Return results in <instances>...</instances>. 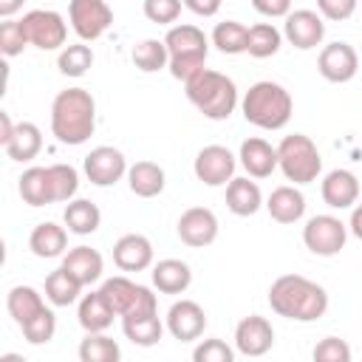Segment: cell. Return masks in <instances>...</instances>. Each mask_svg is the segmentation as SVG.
I'll list each match as a JSON object with an SVG mask.
<instances>
[{
	"label": "cell",
	"instance_id": "obj_41",
	"mask_svg": "<svg viewBox=\"0 0 362 362\" xmlns=\"http://www.w3.org/2000/svg\"><path fill=\"white\" fill-rule=\"evenodd\" d=\"M54 331H57V317H54V311H42V314H37L31 322H25L23 325V334H25V339L31 342V345H45L51 337H54Z\"/></svg>",
	"mask_w": 362,
	"mask_h": 362
},
{
	"label": "cell",
	"instance_id": "obj_16",
	"mask_svg": "<svg viewBox=\"0 0 362 362\" xmlns=\"http://www.w3.org/2000/svg\"><path fill=\"white\" fill-rule=\"evenodd\" d=\"M317 68H320L322 79H328V82H337V85L339 82H351L356 76L359 57L348 42H331V45H325L320 51Z\"/></svg>",
	"mask_w": 362,
	"mask_h": 362
},
{
	"label": "cell",
	"instance_id": "obj_37",
	"mask_svg": "<svg viewBox=\"0 0 362 362\" xmlns=\"http://www.w3.org/2000/svg\"><path fill=\"white\" fill-rule=\"evenodd\" d=\"M79 291H82V286L59 266V269H54L48 277H45V297L54 303V305H71L76 297H79Z\"/></svg>",
	"mask_w": 362,
	"mask_h": 362
},
{
	"label": "cell",
	"instance_id": "obj_30",
	"mask_svg": "<svg viewBox=\"0 0 362 362\" xmlns=\"http://www.w3.org/2000/svg\"><path fill=\"white\" fill-rule=\"evenodd\" d=\"M20 198L28 206H45L54 204V189L48 178V167H28L20 175Z\"/></svg>",
	"mask_w": 362,
	"mask_h": 362
},
{
	"label": "cell",
	"instance_id": "obj_19",
	"mask_svg": "<svg viewBox=\"0 0 362 362\" xmlns=\"http://www.w3.org/2000/svg\"><path fill=\"white\" fill-rule=\"evenodd\" d=\"M322 201L331 209H348L359 198V178L351 170H331L322 178Z\"/></svg>",
	"mask_w": 362,
	"mask_h": 362
},
{
	"label": "cell",
	"instance_id": "obj_32",
	"mask_svg": "<svg viewBox=\"0 0 362 362\" xmlns=\"http://www.w3.org/2000/svg\"><path fill=\"white\" fill-rule=\"evenodd\" d=\"M122 331L124 337L133 342V345H141V348H150L161 339L164 334V325L158 320V314H150V317H124L122 320Z\"/></svg>",
	"mask_w": 362,
	"mask_h": 362
},
{
	"label": "cell",
	"instance_id": "obj_28",
	"mask_svg": "<svg viewBox=\"0 0 362 362\" xmlns=\"http://www.w3.org/2000/svg\"><path fill=\"white\" fill-rule=\"evenodd\" d=\"M6 308L8 314L14 317V322L23 328L25 322H31L37 314L45 311V303H42V294L31 286H14L6 297Z\"/></svg>",
	"mask_w": 362,
	"mask_h": 362
},
{
	"label": "cell",
	"instance_id": "obj_50",
	"mask_svg": "<svg viewBox=\"0 0 362 362\" xmlns=\"http://www.w3.org/2000/svg\"><path fill=\"white\" fill-rule=\"evenodd\" d=\"M20 6H23L20 0H11V3H0V14H14Z\"/></svg>",
	"mask_w": 362,
	"mask_h": 362
},
{
	"label": "cell",
	"instance_id": "obj_13",
	"mask_svg": "<svg viewBox=\"0 0 362 362\" xmlns=\"http://www.w3.org/2000/svg\"><path fill=\"white\" fill-rule=\"evenodd\" d=\"M274 345V328L266 317L260 314H249L238 322L235 328V348L246 356H263L269 354Z\"/></svg>",
	"mask_w": 362,
	"mask_h": 362
},
{
	"label": "cell",
	"instance_id": "obj_2",
	"mask_svg": "<svg viewBox=\"0 0 362 362\" xmlns=\"http://www.w3.org/2000/svg\"><path fill=\"white\" fill-rule=\"evenodd\" d=\"M96 127V102L85 88L59 90L51 102V133L62 144H85Z\"/></svg>",
	"mask_w": 362,
	"mask_h": 362
},
{
	"label": "cell",
	"instance_id": "obj_10",
	"mask_svg": "<svg viewBox=\"0 0 362 362\" xmlns=\"http://www.w3.org/2000/svg\"><path fill=\"white\" fill-rule=\"evenodd\" d=\"M345 240H348V226L334 215H314L303 226V243L320 257L337 255L345 246Z\"/></svg>",
	"mask_w": 362,
	"mask_h": 362
},
{
	"label": "cell",
	"instance_id": "obj_24",
	"mask_svg": "<svg viewBox=\"0 0 362 362\" xmlns=\"http://www.w3.org/2000/svg\"><path fill=\"white\" fill-rule=\"evenodd\" d=\"M189 283H192V272L184 260L167 257V260H158L153 266V286L161 294H181L189 288Z\"/></svg>",
	"mask_w": 362,
	"mask_h": 362
},
{
	"label": "cell",
	"instance_id": "obj_1",
	"mask_svg": "<svg viewBox=\"0 0 362 362\" xmlns=\"http://www.w3.org/2000/svg\"><path fill=\"white\" fill-rule=\"evenodd\" d=\"M269 305L286 320L314 322L328 311V294L322 286L303 274H283L269 288Z\"/></svg>",
	"mask_w": 362,
	"mask_h": 362
},
{
	"label": "cell",
	"instance_id": "obj_31",
	"mask_svg": "<svg viewBox=\"0 0 362 362\" xmlns=\"http://www.w3.org/2000/svg\"><path fill=\"white\" fill-rule=\"evenodd\" d=\"M62 221H65L68 232H74V235H90V232L99 229L102 212H99V206L93 201L76 198V201H68V206L62 212Z\"/></svg>",
	"mask_w": 362,
	"mask_h": 362
},
{
	"label": "cell",
	"instance_id": "obj_27",
	"mask_svg": "<svg viewBox=\"0 0 362 362\" xmlns=\"http://www.w3.org/2000/svg\"><path fill=\"white\" fill-rule=\"evenodd\" d=\"M3 150H6V156L11 161H31V158H37V153L42 150V133H40V127L34 122H20Z\"/></svg>",
	"mask_w": 362,
	"mask_h": 362
},
{
	"label": "cell",
	"instance_id": "obj_47",
	"mask_svg": "<svg viewBox=\"0 0 362 362\" xmlns=\"http://www.w3.org/2000/svg\"><path fill=\"white\" fill-rule=\"evenodd\" d=\"M184 8H189V11L201 14V17H212V14H218L221 3L218 0H206V3H201V0H184Z\"/></svg>",
	"mask_w": 362,
	"mask_h": 362
},
{
	"label": "cell",
	"instance_id": "obj_43",
	"mask_svg": "<svg viewBox=\"0 0 362 362\" xmlns=\"http://www.w3.org/2000/svg\"><path fill=\"white\" fill-rule=\"evenodd\" d=\"M192 362H235V354H232V348L223 339L212 337V339H201L195 345Z\"/></svg>",
	"mask_w": 362,
	"mask_h": 362
},
{
	"label": "cell",
	"instance_id": "obj_23",
	"mask_svg": "<svg viewBox=\"0 0 362 362\" xmlns=\"http://www.w3.org/2000/svg\"><path fill=\"white\" fill-rule=\"evenodd\" d=\"M266 209L277 223H294V221H300L305 215V198H303L300 189L286 184V187L272 189V195L266 201Z\"/></svg>",
	"mask_w": 362,
	"mask_h": 362
},
{
	"label": "cell",
	"instance_id": "obj_49",
	"mask_svg": "<svg viewBox=\"0 0 362 362\" xmlns=\"http://www.w3.org/2000/svg\"><path fill=\"white\" fill-rule=\"evenodd\" d=\"M348 226H351V232L362 240V204L354 206V212H351V223H348Z\"/></svg>",
	"mask_w": 362,
	"mask_h": 362
},
{
	"label": "cell",
	"instance_id": "obj_5",
	"mask_svg": "<svg viewBox=\"0 0 362 362\" xmlns=\"http://www.w3.org/2000/svg\"><path fill=\"white\" fill-rule=\"evenodd\" d=\"M164 45H167V54H170V65L167 68L184 85L204 71V62H206V34L198 25H192V23L173 25L167 31V37H164Z\"/></svg>",
	"mask_w": 362,
	"mask_h": 362
},
{
	"label": "cell",
	"instance_id": "obj_14",
	"mask_svg": "<svg viewBox=\"0 0 362 362\" xmlns=\"http://www.w3.org/2000/svg\"><path fill=\"white\" fill-rule=\"evenodd\" d=\"M283 34L286 40L300 48V51H311L322 42L325 37V25H322V17L311 8H297L286 17V25H283Z\"/></svg>",
	"mask_w": 362,
	"mask_h": 362
},
{
	"label": "cell",
	"instance_id": "obj_39",
	"mask_svg": "<svg viewBox=\"0 0 362 362\" xmlns=\"http://www.w3.org/2000/svg\"><path fill=\"white\" fill-rule=\"evenodd\" d=\"M48 178H51V189H54V201H71L79 189V173L71 164H51L48 167Z\"/></svg>",
	"mask_w": 362,
	"mask_h": 362
},
{
	"label": "cell",
	"instance_id": "obj_36",
	"mask_svg": "<svg viewBox=\"0 0 362 362\" xmlns=\"http://www.w3.org/2000/svg\"><path fill=\"white\" fill-rule=\"evenodd\" d=\"M133 65L144 74H153V71H161L170 65V54H167V45L164 40H141L136 48H133Z\"/></svg>",
	"mask_w": 362,
	"mask_h": 362
},
{
	"label": "cell",
	"instance_id": "obj_44",
	"mask_svg": "<svg viewBox=\"0 0 362 362\" xmlns=\"http://www.w3.org/2000/svg\"><path fill=\"white\" fill-rule=\"evenodd\" d=\"M181 14V3L178 0H144V17L150 23H175V17Z\"/></svg>",
	"mask_w": 362,
	"mask_h": 362
},
{
	"label": "cell",
	"instance_id": "obj_7",
	"mask_svg": "<svg viewBox=\"0 0 362 362\" xmlns=\"http://www.w3.org/2000/svg\"><path fill=\"white\" fill-rule=\"evenodd\" d=\"M99 294L107 300V305L113 308V314H119L122 320L124 317H150V314H158V303H156V294L147 288V286H139L127 277H107L99 288Z\"/></svg>",
	"mask_w": 362,
	"mask_h": 362
},
{
	"label": "cell",
	"instance_id": "obj_38",
	"mask_svg": "<svg viewBox=\"0 0 362 362\" xmlns=\"http://www.w3.org/2000/svg\"><path fill=\"white\" fill-rule=\"evenodd\" d=\"M93 65V51L85 45V42H74V45H65L57 57V68L65 74V76H85L88 68Z\"/></svg>",
	"mask_w": 362,
	"mask_h": 362
},
{
	"label": "cell",
	"instance_id": "obj_9",
	"mask_svg": "<svg viewBox=\"0 0 362 362\" xmlns=\"http://www.w3.org/2000/svg\"><path fill=\"white\" fill-rule=\"evenodd\" d=\"M23 28L31 45L42 48V51H54L59 45H65L68 37V25L62 20V14L51 11V8H34L28 14H23Z\"/></svg>",
	"mask_w": 362,
	"mask_h": 362
},
{
	"label": "cell",
	"instance_id": "obj_8",
	"mask_svg": "<svg viewBox=\"0 0 362 362\" xmlns=\"http://www.w3.org/2000/svg\"><path fill=\"white\" fill-rule=\"evenodd\" d=\"M68 17H71V28L85 42L99 40L113 23V11L105 0H71Z\"/></svg>",
	"mask_w": 362,
	"mask_h": 362
},
{
	"label": "cell",
	"instance_id": "obj_21",
	"mask_svg": "<svg viewBox=\"0 0 362 362\" xmlns=\"http://www.w3.org/2000/svg\"><path fill=\"white\" fill-rule=\"evenodd\" d=\"M102 255L90 246H74L65 252L62 257V269L79 283V286H90L102 277Z\"/></svg>",
	"mask_w": 362,
	"mask_h": 362
},
{
	"label": "cell",
	"instance_id": "obj_26",
	"mask_svg": "<svg viewBox=\"0 0 362 362\" xmlns=\"http://www.w3.org/2000/svg\"><path fill=\"white\" fill-rule=\"evenodd\" d=\"M76 317H79V325L88 331V334H102L105 328H110L113 322V308L107 305V300L99 294V291H90L79 300V308H76Z\"/></svg>",
	"mask_w": 362,
	"mask_h": 362
},
{
	"label": "cell",
	"instance_id": "obj_4",
	"mask_svg": "<svg viewBox=\"0 0 362 362\" xmlns=\"http://www.w3.org/2000/svg\"><path fill=\"white\" fill-rule=\"evenodd\" d=\"M187 99L212 122L229 119L235 105H238V88L235 82L212 68H204L198 76H192L187 85Z\"/></svg>",
	"mask_w": 362,
	"mask_h": 362
},
{
	"label": "cell",
	"instance_id": "obj_17",
	"mask_svg": "<svg viewBox=\"0 0 362 362\" xmlns=\"http://www.w3.org/2000/svg\"><path fill=\"white\" fill-rule=\"evenodd\" d=\"M206 328V314L195 300H178L170 305L167 311V331L181 339V342H192L204 334Z\"/></svg>",
	"mask_w": 362,
	"mask_h": 362
},
{
	"label": "cell",
	"instance_id": "obj_35",
	"mask_svg": "<svg viewBox=\"0 0 362 362\" xmlns=\"http://www.w3.org/2000/svg\"><path fill=\"white\" fill-rule=\"evenodd\" d=\"M122 351L119 342L105 334H88L79 342V362H119Z\"/></svg>",
	"mask_w": 362,
	"mask_h": 362
},
{
	"label": "cell",
	"instance_id": "obj_33",
	"mask_svg": "<svg viewBox=\"0 0 362 362\" xmlns=\"http://www.w3.org/2000/svg\"><path fill=\"white\" fill-rule=\"evenodd\" d=\"M280 42H283V34L272 23H255L249 28L246 54L255 59H266V57H274L280 51Z\"/></svg>",
	"mask_w": 362,
	"mask_h": 362
},
{
	"label": "cell",
	"instance_id": "obj_6",
	"mask_svg": "<svg viewBox=\"0 0 362 362\" xmlns=\"http://www.w3.org/2000/svg\"><path fill=\"white\" fill-rule=\"evenodd\" d=\"M277 167L283 170V175L288 181L311 184V181H317V175L322 170V156L308 136L291 133L277 144Z\"/></svg>",
	"mask_w": 362,
	"mask_h": 362
},
{
	"label": "cell",
	"instance_id": "obj_48",
	"mask_svg": "<svg viewBox=\"0 0 362 362\" xmlns=\"http://www.w3.org/2000/svg\"><path fill=\"white\" fill-rule=\"evenodd\" d=\"M14 127H17V124H11V116H8L6 110H0V144H3V147L8 144V139H11Z\"/></svg>",
	"mask_w": 362,
	"mask_h": 362
},
{
	"label": "cell",
	"instance_id": "obj_29",
	"mask_svg": "<svg viewBox=\"0 0 362 362\" xmlns=\"http://www.w3.org/2000/svg\"><path fill=\"white\" fill-rule=\"evenodd\" d=\"M127 184L139 198H156L164 189V170L156 161H136L127 170Z\"/></svg>",
	"mask_w": 362,
	"mask_h": 362
},
{
	"label": "cell",
	"instance_id": "obj_51",
	"mask_svg": "<svg viewBox=\"0 0 362 362\" xmlns=\"http://www.w3.org/2000/svg\"><path fill=\"white\" fill-rule=\"evenodd\" d=\"M0 362H28L25 356H20V354H3L0 356Z\"/></svg>",
	"mask_w": 362,
	"mask_h": 362
},
{
	"label": "cell",
	"instance_id": "obj_15",
	"mask_svg": "<svg viewBox=\"0 0 362 362\" xmlns=\"http://www.w3.org/2000/svg\"><path fill=\"white\" fill-rule=\"evenodd\" d=\"M175 229H178L181 243H187L192 249H201V246H209L218 238V218L206 206H192L178 218Z\"/></svg>",
	"mask_w": 362,
	"mask_h": 362
},
{
	"label": "cell",
	"instance_id": "obj_3",
	"mask_svg": "<svg viewBox=\"0 0 362 362\" xmlns=\"http://www.w3.org/2000/svg\"><path fill=\"white\" fill-rule=\"evenodd\" d=\"M240 110H243V119L260 130H280L288 124L291 119V110H294V102H291V93L272 82V79H263V82H255L243 102H240Z\"/></svg>",
	"mask_w": 362,
	"mask_h": 362
},
{
	"label": "cell",
	"instance_id": "obj_45",
	"mask_svg": "<svg viewBox=\"0 0 362 362\" xmlns=\"http://www.w3.org/2000/svg\"><path fill=\"white\" fill-rule=\"evenodd\" d=\"M317 11L328 20H348L356 11L354 0H317Z\"/></svg>",
	"mask_w": 362,
	"mask_h": 362
},
{
	"label": "cell",
	"instance_id": "obj_40",
	"mask_svg": "<svg viewBox=\"0 0 362 362\" xmlns=\"http://www.w3.org/2000/svg\"><path fill=\"white\" fill-rule=\"evenodd\" d=\"M28 45V37H25V28L20 20H6L0 25V51L3 57H17L23 54V48Z\"/></svg>",
	"mask_w": 362,
	"mask_h": 362
},
{
	"label": "cell",
	"instance_id": "obj_20",
	"mask_svg": "<svg viewBox=\"0 0 362 362\" xmlns=\"http://www.w3.org/2000/svg\"><path fill=\"white\" fill-rule=\"evenodd\" d=\"M240 164L252 178H269L277 170V147H272L266 139H246L240 144Z\"/></svg>",
	"mask_w": 362,
	"mask_h": 362
},
{
	"label": "cell",
	"instance_id": "obj_25",
	"mask_svg": "<svg viewBox=\"0 0 362 362\" xmlns=\"http://www.w3.org/2000/svg\"><path fill=\"white\" fill-rule=\"evenodd\" d=\"M226 206H229L232 215H240V218L255 215L263 206L260 187L255 181H249V178H232L226 184Z\"/></svg>",
	"mask_w": 362,
	"mask_h": 362
},
{
	"label": "cell",
	"instance_id": "obj_11",
	"mask_svg": "<svg viewBox=\"0 0 362 362\" xmlns=\"http://www.w3.org/2000/svg\"><path fill=\"white\" fill-rule=\"evenodd\" d=\"M235 164H238L235 156L223 144H209L198 150L192 170H195V178L204 181L206 187H221L235 178Z\"/></svg>",
	"mask_w": 362,
	"mask_h": 362
},
{
	"label": "cell",
	"instance_id": "obj_46",
	"mask_svg": "<svg viewBox=\"0 0 362 362\" xmlns=\"http://www.w3.org/2000/svg\"><path fill=\"white\" fill-rule=\"evenodd\" d=\"M252 8L266 14V17H288L291 14V3L288 0H255Z\"/></svg>",
	"mask_w": 362,
	"mask_h": 362
},
{
	"label": "cell",
	"instance_id": "obj_18",
	"mask_svg": "<svg viewBox=\"0 0 362 362\" xmlns=\"http://www.w3.org/2000/svg\"><path fill=\"white\" fill-rule=\"evenodd\" d=\"M113 263L122 272H144L153 263V243L139 232L122 235L113 243Z\"/></svg>",
	"mask_w": 362,
	"mask_h": 362
},
{
	"label": "cell",
	"instance_id": "obj_22",
	"mask_svg": "<svg viewBox=\"0 0 362 362\" xmlns=\"http://www.w3.org/2000/svg\"><path fill=\"white\" fill-rule=\"evenodd\" d=\"M28 249L37 257H45V260L65 255V249H68V232H65V226H59L54 221L37 223L31 229V235H28Z\"/></svg>",
	"mask_w": 362,
	"mask_h": 362
},
{
	"label": "cell",
	"instance_id": "obj_12",
	"mask_svg": "<svg viewBox=\"0 0 362 362\" xmlns=\"http://www.w3.org/2000/svg\"><path fill=\"white\" fill-rule=\"evenodd\" d=\"M82 167H85L88 181L96 184V187H110V184H116V181L127 173V161H124L122 150L107 147V144L93 147V150L85 156V164H82Z\"/></svg>",
	"mask_w": 362,
	"mask_h": 362
},
{
	"label": "cell",
	"instance_id": "obj_34",
	"mask_svg": "<svg viewBox=\"0 0 362 362\" xmlns=\"http://www.w3.org/2000/svg\"><path fill=\"white\" fill-rule=\"evenodd\" d=\"M246 40H249V28L238 20H223L212 31V45L221 54H246Z\"/></svg>",
	"mask_w": 362,
	"mask_h": 362
},
{
	"label": "cell",
	"instance_id": "obj_42",
	"mask_svg": "<svg viewBox=\"0 0 362 362\" xmlns=\"http://www.w3.org/2000/svg\"><path fill=\"white\" fill-rule=\"evenodd\" d=\"M314 362H351V345L339 337H325L311 351Z\"/></svg>",
	"mask_w": 362,
	"mask_h": 362
}]
</instances>
